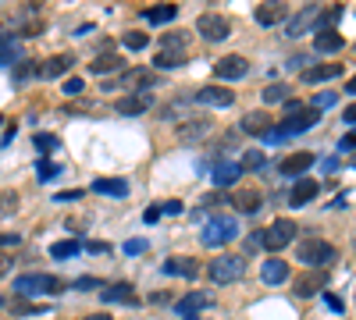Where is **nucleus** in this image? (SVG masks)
Returning a JSON list of instances; mask_svg holds the SVG:
<instances>
[{
    "instance_id": "obj_59",
    "label": "nucleus",
    "mask_w": 356,
    "mask_h": 320,
    "mask_svg": "<svg viewBox=\"0 0 356 320\" xmlns=\"http://www.w3.org/2000/svg\"><path fill=\"white\" fill-rule=\"evenodd\" d=\"M346 93H349V96H356V75H353V78L346 82Z\"/></svg>"
},
{
    "instance_id": "obj_44",
    "label": "nucleus",
    "mask_w": 356,
    "mask_h": 320,
    "mask_svg": "<svg viewBox=\"0 0 356 320\" xmlns=\"http://www.w3.org/2000/svg\"><path fill=\"white\" fill-rule=\"evenodd\" d=\"M72 288H75V292H93V288H103V285L96 281V277H75Z\"/></svg>"
},
{
    "instance_id": "obj_60",
    "label": "nucleus",
    "mask_w": 356,
    "mask_h": 320,
    "mask_svg": "<svg viewBox=\"0 0 356 320\" xmlns=\"http://www.w3.org/2000/svg\"><path fill=\"white\" fill-rule=\"evenodd\" d=\"M86 320H111V317H103V313H93V317H86Z\"/></svg>"
},
{
    "instance_id": "obj_54",
    "label": "nucleus",
    "mask_w": 356,
    "mask_h": 320,
    "mask_svg": "<svg viewBox=\"0 0 356 320\" xmlns=\"http://www.w3.org/2000/svg\"><path fill=\"white\" fill-rule=\"evenodd\" d=\"M160 213H182V203H178V200H167V203L160 206Z\"/></svg>"
},
{
    "instance_id": "obj_6",
    "label": "nucleus",
    "mask_w": 356,
    "mask_h": 320,
    "mask_svg": "<svg viewBox=\"0 0 356 320\" xmlns=\"http://www.w3.org/2000/svg\"><path fill=\"white\" fill-rule=\"evenodd\" d=\"M196 32L203 39H211V43H224L228 36H232V25H228V18L224 14H214V11H203L196 18Z\"/></svg>"
},
{
    "instance_id": "obj_40",
    "label": "nucleus",
    "mask_w": 356,
    "mask_h": 320,
    "mask_svg": "<svg viewBox=\"0 0 356 320\" xmlns=\"http://www.w3.org/2000/svg\"><path fill=\"white\" fill-rule=\"evenodd\" d=\"M57 175H61L57 164H50V160H39V164H36V178H39V182H54Z\"/></svg>"
},
{
    "instance_id": "obj_17",
    "label": "nucleus",
    "mask_w": 356,
    "mask_h": 320,
    "mask_svg": "<svg viewBox=\"0 0 356 320\" xmlns=\"http://www.w3.org/2000/svg\"><path fill=\"white\" fill-rule=\"evenodd\" d=\"M193 100L203 103V107H232V103H235V93L224 89V85H203Z\"/></svg>"
},
{
    "instance_id": "obj_36",
    "label": "nucleus",
    "mask_w": 356,
    "mask_h": 320,
    "mask_svg": "<svg viewBox=\"0 0 356 320\" xmlns=\"http://www.w3.org/2000/svg\"><path fill=\"white\" fill-rule=\"evenodd\" d=\"M121 47L125 50H146V47H150V36H146V32H125Z\"/></svg>"
},
{
    "instance_id": "obj_38",
    "label": "nucleus",
    "mask_w": 356,
    "mask_h": 320,
    "mask_svg": "<svg viewBox=\"0 0 356 320\" xmlns=\"http://www.w3.org/2000/svg\"><path fill=\"white\" fill-rule=\"evenodd\" d=\"M335 103H339V93H331V89H324V93H317V96H313V111H331V107Z\"/></svg>"
},
{
    "instance_id": "obj_30",
    "label": "nucleus",
    "mask_w": 356,
    "mask_h": 320,
    "mask_svg": "<svg viewBox=\"0 0 356 320\" xmlns=\"http://www.w3.org/2000/svg\"><path fill=\"white\" fill-rule=\"evenodd\" d=\"M121 64H125V61H121L118 54H100V57L90 64V72H93V75H111V72L121 68Z\"/></svg>"
},
{
    "instance_id": "obj_31",
    "label": "nucleus",
    "mask_w": 356,
    "mask_h": 320,
    "mask_svg": "<svg viewBox=\"0 0 356 320\" xmlns=\"http://www.w3.org/2000/svg\"><path fill=\"white\" fill-rule=\"evenodd\" d=\"M239 167H242V175H246V171H264V167H267L264 149H246L242 160H239Z\"/></svg>"
},
{
    "instance_id": "obj_47",
    "label": "nucleus",
    "mask_w": 356,
    "mask_h": 320,
    "mask_svg": "<svg viewBox=\"0 0 356 320\" xmlns=\"http://www.w3.org/2000/svg\"><path fill=\"white\" fill-rule=\"evenodd\" d=\"M82 200V189H72V192H57L54 203H78Z\"/></svg>"
},
{
    "instance_id": "obj_19",
    "label": "nucleus",
    "mask_w": 356,
    "mask_h": 320,
    "mask_svg": "<svg viewBox=\"0 0 356 320\" xmlns=\"http://www.w3.org/2000/svg\"><path fill=\"white\" fill-rule=\"evenodd\" d=\"M253 18H257V25L271 29V25H278L282 18H289V4H282V0H275V4H257Z\"/></svg>"
},
{
    "instance_id": "obj_61",
    "label": "nucleus",
    "mask_w": 356,
    "mask_h": 320,
    "mask_svg": "<svg viewBox=\"0 0 356 320\" xmlns=\"http://www.w3.org/2000/svg\"><path fill=\"white\" fill-rule=\"evenodd\" d=\"M185 320H196V317H185Z\"/></svg>"
},
{
    "instance_id": "obj_56",
    "label": "nucleus",
    "mask_w": 356,
    "mask_h": 320,
    "mask_svg": "<svg viewBox=\"0 0 356 320\" xmlns=\"http://www.w3.org/2000/svg\"><path fill=\"white\" fill-rule=\"evenodd\" d=\"M346 200H349V192H339V196H335V203H331V206H335V210H342V206H346Z\"/></svg>"
},
{
    "instance_id": "obj_50",
    "label": "nucleus",
    "mask_w": 356,
    "mask_h": 320,
    "mask_svg": "<svg viewBox=\"0 0 356 320\" xmlns=\"http://www.w3.org/2000/svg\"><path fill=\"white\" fill-rule=\"evenodd\" d=\"M324 306H328V310H335V313H342V299H339V295H331V292H324Z\"/></svg>"
},
{
    "instance_id": "obj_1",
    "label": "nucleus",
    "mask_w": 356,
    "mask_h": 320,
    "mask_svg": "<svg viewBox=\"0 0 356 320\" xmlns=\"http://www.w3.org/2000/svg\"><path fill=\"white\" fill-rule=\"evenodd\" d=\"M235 239H239V221L232 217V213H214V217L203 224V231H200V242L207 249H221V246L235 242Z\"/></svg>"
},
{
    "instance_id": "obj_13",
    "label": "nucleus",
    "mask_w": 356,
    "mask_h": 320,
    "mask_svg": "<svg viewBox=\"0 0 356 320\" xmlns=\"http://www.w3.org/2000/svg\"><path fill=\"white\" fill-rule=\"evenodd\" d=\"M72 64H75L72 54H54V57H47V61L36 64V78H61V75L72 72Z\"/></svg>"
},
{
    "instance_id": "obj_3",
    "label": "nucleus",
    "mask_w": 356,
    "mask_h": 320,
    "mask_svg": "<svg viewBox=\"0 0 356 320\" xmlns=\"http://www.w3.org/2000/svg\"><path fill=\"white\" fill-rule=\"evenodd\" d=\"M296 260L313 267V270H324V267H331L335 260H339V249H335L331 242H324V239H303L300 249H296Z\"/></svg>"
},
{
    "instance_id": "obj_58",
    "label": "nucleus",
    "mask_w": 356,
    "mask_h": 320,
    "mask_svg": "<svg viewBox=\"0 0 356 320\" xmlns=\"http://www.w3.org/2000/svg\"><path fill=\"white\" fill-rule=\"evenodd\" d=\"M342 118H346L349 125H356V103H353V107H346V114H342Z\"/></svg>"
},
{
    "instance_id": "obj_24",
    "label": "nucleus",
    "mask_w": 356,
    "mask_h": 320,
    "mask_svg": "<svg viewBox=\"0 0 356 320\" xmlns=\"http://www.w3.org/2000/svg\"><path fill=\"white\" fill-rule=\"evenodd\" d=\"M100 299H103V303H136V292H132L129 281H114V285L100 288Z\"/></svg>"
},
{
    "instance_id": "obj_16",
    "label": "nucleus",
    "mask_w": 356,
    "mask_h": 320,
    "mask_svg": "<svg viewBox=\"0 0 356 320\" xmlns=\"http://www.w3.org/2000/svg\"><path fill=\"white\" fill-rule=\"evenodd\" d=\"M160 270L167 277H189V281H193V277L200 274V264L193 260V256H167V260L160 264Z\"/></svg>"
},
{
    "instance_id": "obj_53",
    "label": "nucleus",
    "mask_w": 356,
    "mask_h": 320,
    "mask_svg": "<svg viewBox=\"0 0 356 320\" xmlns=\"http://www.w3.org/2000/svg\"><path fill=\"white\" fill-rule=\"evenodd\" d=\"M260 246H264V235H260V231H257V235H249V242H246V249L253 253V249H260Z\"/></svg>"
},
{
    "instance_id": "obj_42",
    "label": "nucleus",
    "mask_w": 356,
    "mask_h": 320,
    "mask_svg": "<svg viewBox=\"0 0 356 320\" xmlns=\"http://www.w3.org/2000/svg\"><path fill=\"white\" fill-rule=\"evenodd\" d=\"M82 89H86V82H82L78 75H68V78H65V85H61V93H65V96H78Z\"/></svg>"
},
{
    "instance_id": "obj_45",
    "label": "nucleus",
    "mask_w": 356,
    "mask_h": 320,
    "mask_svg": "<svg viewBox=\"0 0 356 320\" xmlns=\"http://www.w3.org/2000/svg\"><path fill=\"white\" fill-rule=\"evenodd\" d=\"M303 111H306L303 100H296V96H289V100H285V114H289V118H296V114H303Z\"/></svg>"
},
{
    "instance_id": "obj_21",
    "label": "nucleus",
    "mask_w": 356,
    "mask_h": 320,
    "mask_svg": "<svg viewBox=\"0 0 356 320\" xmlns=\"http://www.w3.org/2000/svg\"><path fill=\"white\" fill-rule=\"evenodd\" d=\"M260 277H264V285H285L289 281V264L278 260V256H267L264 267H260Z\"/></svg>"
},
{
    "instance_id": "obj_25",
    "label": "nucleus",
    "mask_w": 356,
    "mask_h": 320,
    "mask_svg": "<svg viewBox=\"0 0 356 320\" xmlns=\"http://www.w3.org/2000/svg\"><path fill=\"white\" fill-rule=\"evenodd\" d=\"M239 178H242V167L239 164H214V171H211L214 189H228V185H235Z\"/></svg>"
},
{
    "instance_id": "obj_43",
    "label": "nucleus",
    "mask_w": 356,
    "mask_h": 320,
    "mask_svg": "<svg viewBox=\"0 0 356 320\" xmlns=\"http://www.w3.org/2000/svg\"><path fill=\"white\" fill-rule=\"evenodd\" d=\"M146 249H150V242H146V239H129V242L121 246L125 256H139V253H146Z\"/></svg>"
},
{
    "instance_id": "obj_35",
    "label": "nucleus",
    "mask_w": 356,
    "mask_h": 320,
    "mask_svg": "<svg viewBox=\"0 0 356 320\" xmlns=\"http://www.w3.org/2000/svg\"><path fill=\"white\" fill-rule=\"evenodd\" d=\"M18 206H22V200H18V192H14V189L0 192V217H14Z\"/></svg>"
},
{
    "instance_id": "obj_29",
    "label": "nucleus",
    "mask_w": 356,
    "mask_h": 320,
    "mask_svg": "<svg viewBox=\"0 0 356 320\" xmlns=\"http://www.w3.org/2000/svg\"><path fill=\"white\" fill-rule=\"evenodd\" d=\"M143 18L150 21V25H167V21L178 18V4H160V8H146Z\"/></svg>"
},
{
    "instance_id": "obj_39",
    "label": "nucleus",
    "mask_w": 356,
    "mask_h": 320,
    "mask_svg": "<svg viewBox=\"0 0 356 320\" xmlns=\"http://www.w3.org/2000/svg\"><path fill=\"white\" fill-rule=\"evenodd\" d=\"M11 310H14V317H39V313H47L43 306H32V303H25V299H14Z\"/></svg>"
},
{
    "instance_id": "obj_49",
    "label": "nucleus",
    "mask_w": 356,
    "mask_h": 320,
    "mask_svg": "<svg viewBox=\"0 0 356 320\" xmlns=\"http://www.w3.org/2000/svg\"><path fill=\"white\" fill-rule=\"evenodd\" d=\"M18 242H22L18 231H0V246H18Z\"/></svg>"
},
{
    "instance_id": "obj_8",
    "label": "nucleus",
    "mask_w": 356,
    "mask_h": 320,
    "mask_svg": "<svg viewBox=\"0 0 356 320\" xmlns=\"http://www.w3.org/2000/svg\"><path fill=\"white\" fill-rule=\"evenodd\" d=\"M157 82H160V75L154 68H132L121 75V85L129 93H150V89H157Z\"/></svg>"
},
{
    "instance_id": "obj_18",
    "label": "nucleus",
    "mask_w": 356,
    "mask_h": 320,
    "mask_svg": "<svg viewBox=\"0 0 356 320\" xmlns=\"http://www.w3.org/2000/svg\"><path fill=\"white\" fill-rule=\"evenodd\" d=\"M321 288H328V274L324 270H306V274L296 277V288H292V292H296L300 299H310V295H317Z\"/></svg>"
},
{
    "instance_id": "obj_15",
    "label": "nucleus",
    "mask_w": 356,
    "mask_h": 320,
    "mask_svg": "<svg viewBox=\"0 0 356 320\" xmlns=\"http://www.w3.org/2000/svg\"><path fill=\"white\" fill-rule=\"evenodd\" d=\"M211 306H214V292H189L185 299H178V303H175V310L182 317H196V313L211 310Z\"/></svg>"
},
{
    "instance_id": "obj_32",
    "label": "nucleus",
    "mask_w": 356,
    "mask_h": 320,
    "mask_svg": "<svg viewBox=\"0 0 356 320\" xmlns=\"http://www.w3.org/2000/svg\"><path fill=\"white\" fill-rule=\"evenodd\" d=\"M78 242L75 239H61V242H54L50 246V256H54V260H72V256H78Z\"/></svg>"
},
{
    "instance_id": "obj_55",
    "label": "nucleus",
    "mask_w": 356,
    "mask_h": 320,
    "mask_svg": "<svg viewBox=\"0 0 356 320\" xmlns=\"http://www.w3.org/2000/svg\"><path fill=\"white\" fill-rule=\"evenodd\" d=\"M11 274V260H8V256H0V277H8Z\"/></svg>"
},
{
    "instance_id": "obj_28",
    "label": "nucleus",
    "mask_w": 356,
    "mask_h": 320,
    "mask_svg": "<svg viewBox=\"0 0 356 320\" xmlns=\"http://www.w3.org/2000/svg\"><path fill=\"white\" fill-rule=\"evenodd\" d=\"M185 50H157V57H154V72H171V68H182L185 64Z\"/></svg>"
},
{
    "instance_id": "obj_5",
    "label": "nucleus",
    "mask_w": 356,
    "mask_h": 320,
    "mask_svg": "<svg viewBox=\"0 0 356 320\" xmlns=\"http://www.w3.org/2000/svg\"><path fill=\"white\" fill-rule=\"evenodd\" d=\"M296 221H289V217H278V221H271V228H264V249L267 253H282L285 246L296 242Z\"/></svg>"
},
{
    "instance_id": "obj_4",
    "label": "nucleus",
    "mask_w": 356,
    "mask_h": 320,
    "mask_svg": "<svg viewBox=\"0 0 356 320\" xmlns=\"http://www.w3.org/2000/svg\"><path fill=\"white\" fill-rule=\"evenodd\" d=\"M207 274H211L214 285H235V281H242V277H246V256H239V253H221L218 260H211Z\"/></svg>"
},
{
    "instance_id": "obj_23",
    "label": "nucleus",
    "mask_w": 356,
    "mask_h": 320,
    "mask_svg": "<svg viewBox=\"0 0 356 320\" xmlns=\"http://www.w3.org/2000/svg\"><path fill=\"white\" fill-rule=\"evenodd\" d=\"M235 210L239 213H246V217H253V213H260V206H264V196L257 189H242V192H235Z\"/></svg>"
},
{
    "instance_id": "obj_33",
    "label": "nucleus",
    "mask_w": 356,
    "mask_h": 320,
    "mask_svg": "<svg viewBox=\"0 0 356 320\" xmlns=\"http://www.w3.org/2000/svg\"><path fill=\"white\" fill-rule=\"evenodd\" d=\"M160 50H185L189 54V36L185 32H164L160 36Z\"/></svg>"
},
{
    "instance_id": "obj_22",
    "label": "nucleus",
    "mask_w": 356,
    "mask_h": 320,
    "mask_svg": "<svg viewBox=\"0 0 356 320\" xmlns=\"http://www.w3.org/2000/svg\"><path fill=\"white\" fill-rule=\"evenodd\" d=\"M346 47V39H342V32H335V29H321L317 36H313V50L317 54H339Z\"/></svg>"
},
{
    "instance_id": "obj_10",
    "label": "nucleus",
    "mask_w": 356,
    "mask_h": 320,
    "mask_svg": "<svg viewBox=\"0 0 356 320\" xmlns=\"http://www.w3.org/2000/svg\"><path fill=\"white\" fill-rule=\"evenodd\" d=\"M246 72H249V61H246L242 54H228V57L214 61V78H221V82H232V78H242Z\"/></svg>"
},
{
    "instance_id": "obj_51",
    "label": "nucleus",
    "mask_w": 356,
    "mask_h": 320,
    "mask_svg": "<svg viewBox=\"0 0 356 320\" xmlns=\"http://www.w3.org/2000/svg\"><path fill=\"white\" fill-rule=\"evenodd\" d=\"M143 221H146V224H154V221H160V206H146V213H143Z\"/></svg>"
},
{
    "instance_id": "obj_14",
    "label": "nucleus",
    "mask_w": 356,
    "mask_h": 320,
    "mask_svg": "<svg viewBox=\"0 0 356 320\" xmlns=\"http://www.w3.org/2000/svg\"><path fill=\"white\" fill-rule=\"evenodd\" d=\"M154 107V93H129V96H121L118 103H114V111L118 114H129V118H139V114H146Z\"/></svg>"
},
{
    "instance_id": "obj_27",
    "label": "nucleus",
    "mask_w": 356,
    "mask_h": 320,
    "mask_svg": "<svg viewBox=\"0 0 356 320\" xmlns=\"http://www.w3.org/2000/svg\"><path fill=\"white\" fill-rule=\"evenodd\" d=\"M93 192L121 200V196H129V182H125V178H96V182H93Z\"/></svg>"
},
{
    "instance_id": "obj_20",
    "label": "nucleus",
    "mask_w": 356,
    "mask_h": 320,
    "mask_svg": "<svg viewBox=\"0 0 356 320\" xmlns=\"http://www.w3.org/2000/svg\"><path fill=\"white\" fill-rule=\"evenodd\" d=\"M317 192H321V185L313 178H300L296 185H292V192H289V206H306L310 200H317Z\"/></svg>"
},
{
    "instance_id": "obj_37",
    "label": "nucleus",
    "mask_w": 356,
    "mask_h": 320,
    "mask_svg": "<svg viewBox=\"0 0 356 320\" xmlns=\"http://www.w3.org/2000/svg\"><path fill=\"white\" fill-rule=\"evenodd\" d=\"M32 142H36V149H39V160H43L47 153H54V149H57V136H54V132H39Z\"/></svg>"
},
{
    "instance_id": "obj_2",
    "label": "nucleus",
    "mask_w": 356,
    "mask_h": 320,
    "mask_svg": "<svg viewBox=\"0 0 356 320\" xmlns=\"http://www.w3.org/2000/svg\"><path fill=\"white\" fill-rule=\"evenodd\" d=\"M65 288H68V281H61L57 274L32 270V274H18L14 277V295L18 299H25V295H57V292H65Z\"/></svg>"
},
{
    "instance_id": "obj_11",
    "label": "nucleus",
    "mask_w": 356,
    "mask_h": 320,
    "mask_svg": "<svg viewBox=\"0 0 356 320\" xmlns=\"http://www.w3.org/2000/svg\"><path fill=\"white\" fill-rule=\"evenodd\" d=\"M239 128H242V136H253V139H264V136L271 132V128H275V118H271L267 111H249V114H242Z\"/></svg>"
},
{
    "instance_id": "obj_57",
    "label": "nucleus",
    "mask_w": 356,
    "mask_h": 320,
    "mask_svg": "<svg viewBox=\"0 0 356 320\" xmlns=\"http://www.w3.org/2000/svg\"><path fill=\"white\" fill-rule=\"evenodd\" d=\"M321 167H324V175H331V171H335V167H339V160H335V157H328V160H324Z\"/></svg>"
},
{
    "instance_id": "obj_52",
    "label": "nucleus",
    "mask_w": 356,
    "mask_h": 320,
    "mask_svg": "<svg viewBox=\"0 0 356 320\" xmlns=\"http://www.w3.org/2000/svg\"><path fill=\"white\" fill-rule=\"evenodd\" d=\"M306 61H310L306 54H300V57H289V68H292V72H300V68H306Z\"/></svg>"
},
{
    "instance_id": "obj_9",
    "label": "nucleus",
    "mask_w": 356,
    "mask_h": 320,
    "mask_svg": "<svg viewBox=\"0 0 356 320\" xmlns=\"http://www.w3.org/2000/svg\"><path fill=\"white\" fill-rule=\"evenodd\" d=\"M211 132H214V118H185V121L178 125V139H182L185 146L207 139Z\"/></svg>"
},
{
    "instance_id": "obj_48",
    "label": "nucleus",
    "mask_w": 356,
    "mask_h": 320,
    "mask_svg": "<svg viewBox=\"0 0 356 320\" xmlns=\"http://www.w3.org/2000/svg\"><path fill=\"white\" fill-rule=\"evenodd\" d=\"M82 249H86V253H100V256H103V253H111V246H107V242H96V239H90Z\"/></svg>"
},
{
    "instance_id": "obj_46",
    "label": "nucleus",
    "mask_w": 356,
    "mask_h": 320,
    "mask_svg": "<svg viewBox=\"0 0 356 320\" xmlns=\"http://www.w3.org/2000/svg\"><path fill=\"white\" fill-rule=\"evenodd\" d=\"M339 153H356V128L349 136H342V142H339Z\"/></svg>"
},
{
    "instance_id": "obj_12",
    "label": "nucleus",
    "mask_w": 356,
    "mask_h": 320,
    "mask_svg": "<svg viewBox=\"0 0 356 320\" xmlns=\"http://www.w3.org/2000/svg\"><path fill=\"white\" fill-rule=\"evenodd\" d=\"M310 164H313V153L300 149V153H289V157L278 160V175L282 178H303L306 171H310Z\"/></svg>"
},
{
    "instance_id": "obj_34",
    "label": "nucleus",
    "mask_w": 356,
    "mask_h": 320,
    "mask_svg": "<svg viewBox=\"0 0 356 320\" xmlns=\"http://www.w3.org/2000/svg\"><path fill=\"white\" fill-rule=\"evenodd\" d=\"M260 100H264L267 107H271V103H285V100H289V85H285V82H271L267 89L260 93Z\"/></svg>"
},
{
    "instance_id": "obj_26",
    "label": "nucleus",
    "mask_w": 356,
    "mask_h": 320,
    "mask_svg": "<svg viewBox=\"0 0 356 320\" xmlns=\"http://www.w3.org/2000/svg\"><path fill=\"white\" fill-rule=\"evenodd\" d=\"M342 75V64L335 61V64H313V68H303V82H331V78H339Z\"/></svg>"
},
{
    "instance_id": "obj_7",
    "label": "nucleus",
    "mask_w": 356,
    "mask_h": 320,
    "mask_svg": "<svg viewBox=\"0 0 356 320\" xmlns=\"http://www.w3.org/2000/svg\"><path fill=\"white\" fill-rule=\"evenodd\" d=\"M321 4H303V11L289 21V36L292 39H300V36H306V32H317L321 29Z\"/></svg>"
},
{
    "instance_id": "obj_41",
    "label": "nucleus",
    "mask_w": 356,
    "mask_h": 320,
    "mask_svg": "<svg viewBox=\"0 0 356 320\" xmlns=\"http://www.w3.org/2000/svg\"><path fill=\"white\" fill-rule=\"evenodd\" d=\"M14 78H18V82L36 78V61H18V64H14Z\"/></svg>"
}]
</instances>
